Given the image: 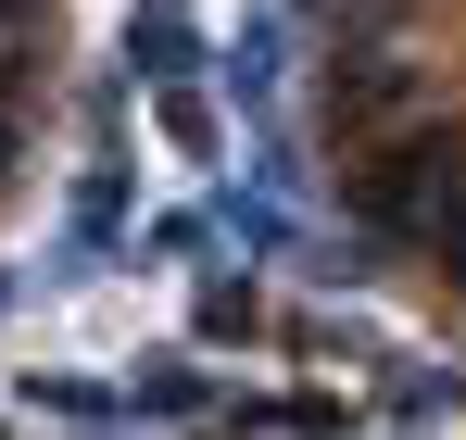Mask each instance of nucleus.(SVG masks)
Segmentation results:
<instances>
[{"instance_id":"obj_4","label":"nucleus","mask_w":466,"mask_h":440,"mask_svg":"<svg viewBox=\"0 0 466 440\" xmlns=\"http://www.w3.org/2000/svg\"><path fill=\"white\" fill-rule=\"evenodd\" d=\"M127 75H139V88H189V75H202L189 0H139V13H127Z\"/></svg>"},{"instance_id":"obj_7","label":"nucleus","mask_w":466,"mask_h":440,"mask_svg":"<svg viewBox=\"0 0 466 440\" xmlns=\"http://www.w3.org/2000/svg\"><path fill=\"white\" fill-rule=\"evenodd\" d=\"M429 252H441V265H454V277H466V202H454V215H441V239H429Z\"/></svg>"},{"instance_id":"obj_9","label":"nucleus","mask_w":466,"mask_h":440,"mask_svg":"<svg viewBox=\"0 0 466 440\" xmlns=\"http://www.w3.org/2000/svg\"><path fill=\"white\" fill-rule=\"evenodd\" d=\"M0 302H13V277H0Z\"/></svg>"},{"instance_id":"obj_5","label":"nucleus","mask_w":466,"mask_h":440,"mask_svg":"<svg viewBox=\"0 0 466 440\" xmlns=\"http://www.w3.org/2000/svg\"><path fill=\"white\" fill-rule=\"evenodd\" d=\"M51 415H76V428H127L139 415V390H114V377H25Z\"/></svg>"},{"instance_id":"obj_3","label":"nucleus","mask_w":466,"mask_h":440,"mask_svg":"<svg viewBox=\"0 0 466 440\" xmlns=\"http://www.w3.org/2000/svg\"><path fill=\"white\" fill-rule=\"evenodd\" d=\"M290 25H303V13H290V0H265V13L228 38V88H239V114H252V126L290 101Z\"/></svg>"},{"instance_id":"obj_2","label":"nucleus","mask_w":466,"mask_h":440,"mask_svg":"<svg viewBox=\"0 0 466 440\" xmlns=\"http://www.w3.org/2000/svg\"><path fill=\"white\" fill-rule=\"evenodd\" d=\"M328 114H340V126H403V114H416V64H403V51H366V38H353V51H340V64H328Z\"/></svg>"},{"instance_id":"obj_6","label":"nucleus","mask_w":466,"mask_h":440,"mask_svg":"<svg viewBox=\"0 0 466 440\" xmlns=\"http://www.w3.org/2000/svg\"><path fill=\"white\" fill-rule=\"evenodd\" d=\"M139 415H215V377L202 365H152L139 377Z\"/></svg>"},{"instance_id":"obj_1","label":"nucleus","mask_w":466,"mask_h":440,"mask_svg":"<svg viewBox=\"0 0 466 440\" xmlns=\"http://www.w3.org/2000/svg\"><path fill=\"white\" fill-rule=\"evenodd\" d=\"M454 189H466V139L454 126H403L390 151H366V164L340 176V202H353L366 239H441Z\"/></svg>"},{"instance_id":"obj_8","label":"nucleus","mask_w":466,"mask_h":440,"mask_svg":"<svg viewBox=\"0 0 466 440\" xmlns=\"http://www.w3.org/2000/svg\"><path fill=\"white\" fill-rule=\"evenodd\" d=\"M13 164H25V126H13V101H0V189H13Z\"/></svg>"}]
</instances>
